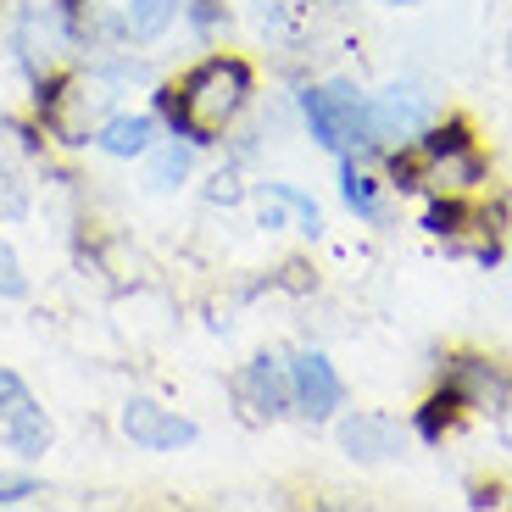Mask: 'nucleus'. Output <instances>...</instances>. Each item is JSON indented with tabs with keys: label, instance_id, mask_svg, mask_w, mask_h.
Instances as JSON below:
<instances>
[{
	"label": "nucleus",
	"instance_id": "nucleus-1",
	"mask_svg": "<svg viewBox=\"0 0 512 512\" xmlns=\"http://www.w3.org/2000/svg\"><path fill=\"white\" fill-rule=\"evenodd\" d=\"M245 101H251V67L240 56H206L179 84H162L156 90L162 123L190 145H212L245 112Z\"/></svg>",
	"mask_w": 512,
	"mask_h": 512
},
{
	"label": "nucleus",
	"instance_id": "nucleus-2",
	"mask_svg": "<svg viewBox=\"0 0 512 512\" xmlns=\"http://www.w3.org/2000/svg\"><path fill=\"white\" fill-rule=\"evenodd\" d=\"M390 179L396 190H440V195H462L485 179V156L479 145L468 140L462 123H446V128H429L423 140L401 145L390 156Z\"/></svg>",
	"mask_w": 512,
	"mask_h": 512
},
{
	"label": "nucleus",
	"instance_id": "nucleus-3",
	"mask_svg": "<svg viewBox=\"0 0 512 512\" xmlns=\"http://www.w3.org/2000/svg\"><path fill=\"white\" fill-rule=\"evenodd\" d=\"M362 101H368V95H362L357 84H346V78L307 90L301 95V117H307L312 140H318L323 151H346V145H357L362 140Z\"/></svg>",
	"mask_w": 512,
	"mask_h": 512
},
{
	"label": "nucleus",
	"instance_id": "nucleus-4",
	"mask_svg": "<svg viewBox=\"0 0 512 512\" xmlns=\"http://www.w3.org/2000/svg\"><path fill=\"white\" fill-rule=\"evenodd\" d=\"M429 123V95L418 84H390V90L362 101V140L357 145H390V140H412Z\"/></svg>",
	"mask_w": 512,
	"mask_h": 512
},
{
	"label": "nucleus",
	"instance_id": "nucleus-5",
	"mask_svg": "<svg viewBox=\"0 0 512 512\" xmlns=\"http://www.w3.org/2000/svg\"><path fill=\"white\" fill-rule=\"evenodd\" d=\"M123 435L134 440L140 451H184V446H195L201 440V429H195L190 418H179V412H167L162 401H151V396H128L123 401Z\"/></svg>",
	"mask_w": 512,
	"mask_h": 512
},
{
	"label": "nucleus",
	"instance_id": "nucleus-6",
	"mask_svg": "<svg viewBox=\"0 0 512 512\" xmlns=\"http://www.w3.org/2000/svg\"><path fill=\"white\" fill-rule=\"evenodd\" d=\"M290 401L307 418H334V407L346 401V384L323 351H295L290 357Z\"/></svg>",
	"mask_w": 512,
	"mask_h": 512
},
{
	"label": "nucleus",
	"instance_id": "nucleus-7",
	"mask_svg": "<svg viewBox=\"0 0 512 512\" xmlns=\"http://www.w3.org/2000/svg\"><path fill=\"white\" fill-rule=\"evenodd\" d=\"M334 440L351 462H390L401 457V429L384 412H346L334 423Z\"/></svg>",
	"mask_w": 512,
	"mask_h": 512
},
{
	"label": "nucleus",
	"instance_id": "nucleus-8",
	"mask_svg": "<svg viewBox=\"0 0 512 512\" xmlns=\"http://www.w3.org/2000/svg\"><path fill=\"white\" fill-rule=\"evenodd\" d=\"M240 390L251 396V407L262 412V418H279V412H290V407H295V401H290V368H279L273 357L245 362Z\"/></svg>",
	"mask_w": 512,
	"mask_h": 512
},
{
	"label": "nucleus",
	"instance_id": "nucleus-9",
	"mask_svg": "<svg viewBox=\"0 0 512 512\" xmlns=\"http://www.w3.org/2000/svg\"><path fill=\"white\" fill-rule=\"evenodd\" d=\"M446 384L468 401V407H501V401H507V379L490 373V362H479V357H457Z\"/></svg>",
	"mask_w": 512,
	"mask_h": 512
},
{
	"label": "nucleus",
	"instance_id": "nucleus-10",
	"mask_svg": "<svg viewBox=\"0 0 512 512\" xmlns=\"http://www.w3.org/2000/svg\"><path fill=\"white\" fill-rule=\"evenodd\" d=\"M0 429H6V446H12L17 457H45V451H51V418H45V407H34V396L6 412Z\"/></svg>",
	"mask_w": 512,
	"mask_h": 512
},
{
	"label": "nucleus",
	"instance_id": "nucleus-11",
	"mask_svg": "<svg viewBox=\"0 0 512 512\" xmlns=\"http://www.w3.org/2000/svg\"><path fill=\"white\" fill-rule=\"evenodd\" d=\"M95 145L106 156H145L156 145V117H106Z\"/></svg>",
	"mask_w": 512,
	"mask_h": 512
},
{
	"label": "nucleus",
	"instance_id": "nucleus-12",
	"mask_svg": "<svg viewBox=\"0 0 512 512\" xmlns=\"http://www.w3.org/2000/svg\"><path fill=\"white\" fill-rule=\"evenodd\" d=\"M179 17V0H128L123 6V28L134 39H162Z\"/></svg>",
	"mask_w": 512,
	"mask_h": 512
},
{
	"label": "nucleus",
	"instance_id": "nucleus-13",
	"mask_svg": "<svg viewBox=\"0 0 512 512\" xmlns=\"http://www.w3.org/2000/svg\"><path fill=\"white\" fill-rule=\"evenodd\" d=\"M190 167H195V145L173 134V140L151 156V190H179V184L190 179Z\"/></svg>",
	"mask_w": 512,
	"mask_h": 512
},
{
	"label": "nucleus",
	"instance_id": "nucleus-14",
	"mask_svg": "<svg viewBox=\"0 0 512 512\" xmlns=\"http://www.w3.org/2000/svg\"><path fill=\"white\" fill-rule=\"evenodd\" d=\"M340 195H346V206L357 212V218L368 223H384V201H379V184L368 179V173H357L351 162H340Z\"/></svg>",
	"mask_w": 512,
	"mask_h": 512
},
{
	"label": "nucleus",
	"instance_id": "nucleus-15",
	"mask_svg": "<svg viewBox=\"0 0 512 512\" xmlns=\"http://www.w3.org/2000/svg\"><path fill=\"white\" fill-rule=\"evenodd\" d=\"M462 407H468V401H462L457 390H451V384H440L435 396H429V401L418 407V435H423V440H440V435L451 429V423H457V412H462Z\"/></svg>",
	"mask_w": 512,
	"mask_h": 512
},
{
	"label": "nucleus",
	"instance_id": "nucleus-16",
	"mask_svg": "<svg viewBox=\"0 0 512 512\" xmlns=\"http://www.w3.org/2000/svg\"><path fill=\"white\" fill-rule=\"evenodd\" d=\"M468 223H474V212H468L462 201H446V195H440V201H429V212H423V229L435 234V240H462V234H468Z\"/></svg>",
	"mask_w": 512,
	"mask_h": 512
},
{
	"label": "nucleus",
	"instance_id": "nucleus-17",
	"mask_svg": "<svg viewBox=\"0 0 512 512\" xmlns=\"http://www.w3.org/2000/svg\"><path fill=\"white\" fill-rule=\"evenodd\" d=\"M268 201H279L284 212H295V218H301V234H323V212H318V201H312L307 190H295V184H268Z\"/></svg>",
	"mask_w": 512,
	"mask_h": 512
},
{
	"label": "nucleus",
	"instance_id": "nucleus-18",
	"mask_svg": "<svg viewBox=\"0 0 512 512\" xmlns=\"http://www.w3.org/2000/svg\"><path fill=\"white\" fill-rule=\"evenodd\" d=\"M17 295H28V273H23L12 245L0 240V301H17Z\"/></svg>",
	"mask_w": 512,
	"mask_h": 512
},
{
	"label": "nucleus",
	"instance_id": "nucleus-19",
	"mask_svg": "<svg viewBox=\"0 0 512 512\" xmlns=\"http://www.w3.org/2000/svg\"><path fill=\"white\" fill-rule=\"evenodd\" d=\"M39 479L34 474H0V507H17V501H34L39 496Z\"/></svg>",
	"mask_w": 512,
	"mask_h": 512
},
{
	"label": "nucleus",
	"instance_id": "nucleus-20",
	"mask_svg": "<svg viewBox=\"0 0 512 512\" xmlns=\"http://www.w3.org/2000/svg\"><path fill=\"white\" fill-rule=\"evenodd\" d=\"M23 401H28V384L17 379L12 368H0V418H6L12 407H23Z\"/></svg>",
	"mask_w": 512,
	"mask_h": 512
},
{
	"label": "nucleus",
	"instance_id": "nucleus-21",
	"mask_svg": "<svg viewBox=\"0 0 512 512\" xmlns=\"http://www.w3.org/2000/svg\"><path fill=\"white\" fill-rule=\"evenodd\" d=\"M190 17H195V23H201V28H218V0H190Z\"/></svg>",
	"mask_w": 512,
	"mask_h": 512
},
{
	"label": "nucleus",
	"instance_id": "nucleus-22",
	"mask_svg": "<svg viewBox=\"0 0 512 512\" xmlns=\"http://www.w3.org/2000/svg\"><path fill=\"white\" fill-rule=\"evenodd\" d=\"M496 485H474V490H468V507H496Z\"/></svg>",
	"mask_w": 512,
	"mask_h": 512
}]
</instances>
